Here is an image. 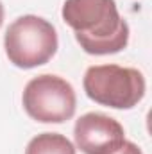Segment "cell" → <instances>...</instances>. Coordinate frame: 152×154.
I'll list each match as a JSON object with an SVG mask.
<instances>
[{
  "instance_id": "1",
  "label": "cell",
  "mask_w": 152,
  "mask_h": 154,
  "mask_svg": "<svg viewBox=\"0 0 152 154\" xmlns=\"http://www.w3.org/2000/svg\"><path fill=\"white\" fill-rule=\"evenodd\" d=\"M61 16L86 54H118L129 43V25L114 0H65Z\"/></svg>"
},
{
  "instance_id": "5",
  "label": "cell",
  "mask_w": 152,
  "mask_h": 154,
  "mask_svg": "<svg viewBox=\"0 0 152 154\" xmlns=\"http://www.w3.org/2000/svg\"><path fill=\"white\" fill-rule=\"evenodd\" d=\"M77 149L84 154H111L125 142L123 125L104 113H86L74 127Z\"/></svg>"
},
{
  "instance_id": "2",
  "label": "cell",
  "mask_w": 152,
  "mask_h": 154,
  "mask_svg": "<svg viewBox=\"0 0 152 154\" xmlns=\"http://www.w3.org/2000/svg\"><path fill=\"white\" fill-rule=\"evenodd\" d=\"M59 39L56 27L36 14L16 18L5 31L4 48L7 59L23 70L47 65L57 52Z\"/></svg>"
},
{
  "instance_id": "7",
  "label": "cell",
  "mask_w": 152,
  "mask_h": 154,
  "mask_svg": "<svg viewBox=\"0 0 152 154\" xmlns=\"http://www.w3.org/2000/svg\"><path fill=\"white\" fill-rule=\"evenodd\" d=\"M111 154H143L141 152V149L136 145V143H132V142H129V140H125L114 152Z\"/></svg>"
},
{
  "instance_id": "8",
  "label": "cell",
  "mask_w": 152,
  "mask_h": 154,
  "mask_svg": "<svg viewBox=\"0 0 152 154\" xmlns=\"http://www.w3.org/2000/svg\"><path fill=\"white\" fill-rule=\"evenodd\" d=\"M4 5H2V2H0V27H2V23H4Z\"/></svg>"
},
{
  "instance_id": "6",
  "label": "cell",
  "mask_w": 152,
  "mask_h": 154,
  "mask_svg": "<svg viewBox=\"0 0 152 154\" xmlns=\"http://www.w3.org/2000/svg\"><path fill=\"white\" fill-rule=\"evenodd\" d=\"M25 154H77L75 145L59 133H41L29 143Z\"/></svg>"
},
{
  "instance_id": "3",
  "label": "cell",
  "mask_w": 152,
  "mask_h": 154,
  "mask_svg": "<svg viewBox=\"0 0 152 154\" xmlns=\"http://www.w3.org/2000/svg\"><path fill=\"white\" fill-rule=\"evenodd\" d=\"M86 95L113 109H132L145 97V77L140 70L118 65H95L84 74Z\"/></svg>"
},
{
  "instance_id": "4",
  "label": "cell",
  "mask_w": 152,
  "mask_h": 154,
  "mask_svg": "<svg viewBox=\"0 0 152 154\" xmlns=\"http://www.w3.org/2000/svg\"><path fill=\"white\" fill-rule=\"evenodd\" d=\"M27 115L41 124H63L75 115L77 97L74 86L59 75L43 74L31 79L22 95Z\"/></svg>"
}]
</instances>
